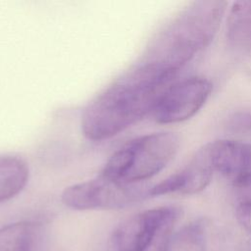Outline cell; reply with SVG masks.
<instances>
[{"label": "cell", "instance_id": "1", "mask_svg": "<svg viewBox=\"0 0 251 251\" xmlns=\"http://www.w3.org/2000/svg\"><path fill=\"white\" fill-rule=\"evenodd\" d=\"M176 75L141 62L113 81L83 110L80 127L92 141H102L123 132L152 114L160 97Z\"/></svg>", "mask_w": 251, "mask_h": 251}, {"label": "cell", "instance_id": "2", "mask_svg": "<svg viewBox=\"0 0 251 251\" xmlns=\"http://www.w3.org/2000/svg\"><path fill=\"white\" fill-rule=\"evenodd\" d=\"M226 1L201 0L188 4L152 41L143 62L177 75L204 50L221 25Z\"/></svg>", "mask_w": 251, "mask_h": 251}, {"label": "cell", "instance_id": "3", "mask_svg": "<svg viewBox=\"0 0 251 251\" xmlns=\"http://www.w3.org/2000/svg\"><path fill=\"white\" fill-rule=\"evenodd\" d=\"M178 147L179 137L174 132L138 136L113 153L99 175L124 183H144L173 160Z\"/></svg>", "mask_w": 251, "mask_h": 251}, {"label": "cell", "instance_id": "4", "mask_svg": "<svg viewBox=\"0 0 251 251\" xmlns=\"http://www.w3.org/2000/svg\"><path fill=\"white\" fill-rule=\"evenodd\" d=\"M149 189L145 183H124L99 175L66 187L61 200L74 210H116L148 198Z\"/></svg>", "mask_w": 251, "mask_h": 251}, {"label": "cell", "instance_id": "5", "mask_svg": "<svg viewBox=\"0 0 251 251\" xmlns=\"http://www.w3.org/2000/svg\"><path fill=\"white\" fill-rule=\"evenodd\" d=\"M179 213L178 208L166 206L131 216L113 233L115 251H146L163 233L172 231Z\"/></svg>", "mask_w": 251, "mask_h": 251}, {"label": "cell", "instance_id": "6", "mask_svg": "<svg viewBox=\"0 0 251 251\" xmlns=\"http://www.w3.org/2000/svg\"><path fill=\"white\" fill-rule=\"evenodd\" d=\"M212 91L204 77H189L172 83L156 104L152 116L159 124H176L193 117L206 103Z\"/></svg>", "mask_w": 251, "mask_h": 251}, {"label": "cell", "instance_id": "7", "mask_svg": "<svg viewBox=\"0 0 251 251\" xmlns=\"http://www.w3.org/2000/svg\"><path fill=\"white\" fill-rule=\"evenodd\" d=\"M214 172L209 151L205 145L181 170L150 186L148 195L155 197L172 193L194 194L200 192L208 186Z\"/></svg>", "mask_w": 251, "mask_h": 251}, {"label": "cell", "instance_id": "8", "mask_svg": "<svg viewBox=\"0 0 251 251\" xmlns=\"http://www.w3.org/2000/svg\"><path fill=\"white\" fill-rule=\"evenodd\" d=\"M207 145L215 172L235 179L251 173V143L238 140H216Z\"/></svg>", "mask_w": 251, "mask_h": 251}, {"label": "cell", "instance_id": "9", "mask_svg": "<svg viewBox=\"0 0 251 251\" xmlns=\"http://www.w3.org/2000/svg\"><path fill=\"white\" fill-rule=\"evenodd\" d=\"M226 37L234 50L251 52V1L233 3L227 17Z\"/></svg>", "mask_w": 251, "mask_h": 251}, {"label": "cell", "instance_id": "10", "mask_svg": "<svg viewBox=\"0 0 251 251\" xmlns=\"http://www.w3.org/2000/svg\"><path fill=\"white\" fill-rule=\"evenodd\" d=\"M29 176L27 163L14 155H0V203L18 195Z\"/></svg>", "mask_w": 251, "mask_h": 251}, {"label": "cell", "instance_id": "11", "mask_svg": "<svg viewBox=\"0 0 251 251\" xmlns=\"http://www.w3.org/2000/svg\"><path fill=\"white\" fill-rule=\"evenodd\" d=\"M40 231L34 222H18L0 228V251H30Z\"/></svg>", "mask_w": 251, "mask_h": 251}, {"label": "cell", "instance_id": "12", "mask_svg": "<svg viewBox=\"0 0 251 251\" xmlns=\"http://www.w3.org/2000/svg\"><path fill=\"white\" fill-rule=\"evenodd\" d=\"M174 251H205L206 225L203 221H195L183 227L173 241Z\"/></svg>", "mask_w": 251, "mask_h": 251}, {"label": "cell", "instance_id": "13", "mask_svg": "<svg viewBox=\"0 0 251 251\" xmlns=\"http://www.w3.org/2000/svg\"><path fill=\"white\" fill-rule=\"evenodd\" d=\"M236 209L241 219L251 217V173L233 179Z\"/></svg>", "mask_w": 251, "mask_h": 251}, {"label": "cell", "instance_id": "14", "mask_svg": "<svg viewBox=\"0 0 251 251\" xmlns=\"http://www.w3.org/2000/svg\"><path fill=\"white\" fill-rule=\"evenodd\" d=\"M172 231L163 233L146 251H169Z\"/></svg>", "mask_w": 251, "mask_h": 251}, {"label": "cell", "instance_id": "15", "mask_svg": "<svg viewBox=\"0 0 251 251\" xmlns=\"http://www.w3.org/2000/svg\"><path fill=\"white\" fill-rule=\"evenodd\" d=\"M250 251H251V250H250Z\"/></svg>", "mask_w": 251, "mask_h": 251}]
</instances>
